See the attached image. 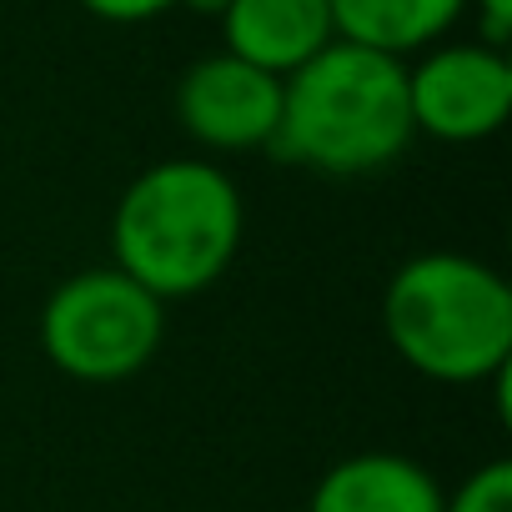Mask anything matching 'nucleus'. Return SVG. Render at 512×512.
I'll list each match as a JSON object with an SVG mask.
<instances>
[{
	"label": "nucleus",
	"mask_w": 512,
	"mask_h": 512,
	"mask_svg": "<svg viewBox=\"0 0 512 512\" xmlns=\"http://www.w3.org/2000/svg\"><path fill=\"white\" fill-rule=\"evenodd\" d=\"M246 231L236 181L201 156L146 166L116 201L111 256L116 272L156 302L196 297L226 277Z\"/></svg>",
	"instance_id": "1"
},
{
	"label": "nucleus",
	"mask_w": 512,
	"mask_h": 512,
	"mask_svg": "<svg viewBox=\"0 0 512 512\" xmlns=\"http://www.w3.org/2000/svg\"><path fill=\"white\" fill-rule=\"evenodd\" d=\"M412 136L407 66L397 56L332 41L282 81V121L272 136L282 161L327 176H367L392 166Z\"/></svg>",
	"instance_id": "2"
},
{
	"label": "nucleus",
	"mask_w": 512,
	"mask_h": 512,
	"mask_svg": "<svg viewBox=\"0 0 512 512\" xmlns=\"http://www.w3.org/2000/svg\"><path fill=\"white\" fill-rule=\"evenodd\" d=\"M382 332L392 352L432 382L467 387L507 377L512 287L477 256L422 251L382 292Z\"/></svg>",
	"instance_id": "3"
},
{
	"label": "nucleus",
	"mask_w": 512,
	"mask_h": 512,
	"mask_svg": "<svg viewBox=\"0 0 512 512\" xmlns=\"http://www.w3.org/2000/svg\"><path fill=\"white\" fill-rule=\"evenodd\" d=\"M166 337V302L121 277L116 267H86L66 277L41 312V347L56 372L76 382H126L151 367Z\"/></svg>",
	"instance_id": "4"
},
{
	"label": "nucleus",
	"mask_w": 512,
	"mask_h": 512,
	"mask_svg": "<svg viewBox=\"0 0 512 512\" xmlns=\"http://www.w3.org/2000/svg\"><path fill=\"white\" fill-rule=\"evenodd\" d=\"M407 111L412 131L467 146L492 136L512 111V61L487 41L432 46L417 66H407Z\"/></svg>",
	"instance_id": "5"
},
{
	"label": "nucleus",
	"mask_w": 512,
	"mask_h": 512,
	"mask_svg": "<svg viewBox=\"0 0 512 512\" xmlns=\"http://www.w3.org/2000/svg\"><path fill=\"white\" fill-rule=\"evenodd\" d=\"M176 121L206 151L272 146L282 121V81L226 51L201 56L176 81Z\"/></svg>",
	"instance_id": "6"
},
{
	"label": "nucleus",
	"mask_w": 512,
	"mask_h": 512,
	"mask_svg": "<svg viewBox=\"0 0 512 512\" xmlns=\"http://www.w3.org/2000/svg\"><path fill=\"white\" fill-rule=\"evenodd\" d=\"M226 36V56L287 81L317 51L337 41L327 0H226L216 16Z\"/></svg>",
	"instance_id": "7"
},
{
	"label": "nucleus",
	"mask_w": 512,
	"mask_h": 512,
	"mask_svg": "<svg viewBox=\"0 0 512 512\" xmlns=\"http://www.w3.org/2000/svg\"><path fill=\"white\" fill-rule=\"evenodd\" d=\"M442 482L402 452H352L322 472L307 512H442Z\"/></svg>",
	"instance_id": "8"
},
{
	"label": "nucleus",
	"mask_w": 512,
	"mask_h": 512,
	"mask_svg": "<svg viewBox=\"0 0 512 512\" xmlns=\"http://www.w3.org/2000/svg\"><path fill=\"white\" fill-rule=\"evenodd\" d=\"M327 6L337 41L402 61L407 51H427L432 41H442L467 11V0H327Z\"/></svg>",
	"instance_id": "9"
},
{
	"label": "nucleus",
	"mask_w": 512,
	"mask_h": 512,
	"mask_svg": "<svg viewBox=\"0 0 512 512\" xmlns=\"http://www.w3.org/2000/svg\"><path fill=\"white\" fill-rule=\"evenodd\" d=\"M442 512H512V462H482L457 482V492L442 497Z\"/></svg>",
	"instance_id": "10"
},
{
	"label": "nucleus",
	"mask_w": 512,
	"mask_h": 512,
	"mask_svg": "<svg viewBox=\"0 0 512 512\" xmlns=\"http://www.w3.org/2000/svg\"><path fill=\"white\" fill-rule=\"evenodd\" d=\"M81 6L96 16V21H111V26H141V21H156L166 16L181 0H81Z\"/></svg>",
	"instance_id": "11"
},
{
	"label": "nucleus",
	"mask_w": 512,
	"mask_h": 512,
	"mask_svg": "<svg viewBox=\"0 0 512 512\" xmlns=\"http://www.w3.org/2000/svg\"><path fill=\"white\" fill-rule=\"evenodd\" d=\"M472 6L482 16V41L502 51L507 36H512V0H472Z\"/></svg>",
	"instance_id": "12"
},
{
	"label": "nucleus",
	"mask_w": 512,
	"mask_h": 512,
	"mask_svg": "<svg viewBox=\"0 0 512 512\" xmlns=\"http://www.w3.org/2000/svg\"><path fill=\"white\" fill-rule=\"evenodd\" d=\"M181 6H191V11H201V16H221L226 0H181Z\"/></svg>",
	"instance_id": "13"
}]
</instances>
